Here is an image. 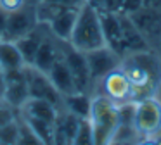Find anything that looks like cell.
Returning a JSON list of instances; mask_svg holds the SVG:
<instances>
[{"mask_svg":"<svg viewBox=\"0 0 161 145\" xmlns=\"http://www.w3.org/2000/svg\"><path fill=\"white\" fill-rule=\"evenodd\" d=\"M142 7V0H123V12L132 14Z\"/></svg>","mask_w":161,"mask_h":145,"instance_id":"cell-26","label":"cell"},{"mask_svg":"<svg viewBox=\"0 0 161 145\" xmlns=\"http://www.w3.org/2000/svg\"><path fill=\"white\" fill-rule=\"evenodd\" d=\"M0 40H2V38H0Z\"/></svg>","mask_w":161,"mask_h":145,"instance_id":"cell-32","label":"cell"},{"mask_svg":"<svg viewBox=\"0 0 161 145\" xmlns=\"http://www.w3.org/2000/svg\"><path fill=\"white\" fill-rule=\"evenodd\" d=\"M16 117H18V110L14 107H11L9 104H5L4 100H0V126L11 123Z\"/></svg>","mask_w":161,"mask_h":145,"instance_id":"cell-23","label":"cell"},{"mask_svg":"<svg viewBox=\"0 0 161 145\" xmlns=\"http://www.w3.org/2000/svg\"><path fill=\"white\" fill-rule=\"evenodd\" d=\"M4 92H5V71L0 67V100L4 99Z\"/></svg>","mask_w":161,"mask_h":145,"instance_id":"cell-29","label":"cell"},{"mask_svg":"<svg viewBox=\"0 0 161 145\" xmlns=\"http://www.w3.org/2000/svg\"><path fill=\"white\" fill-rule=\"evenodd\" d=\"M73 143H94V130H92L88 117L80 119L76 133H75V138H73Z\"/></svg>","mask_w":161,"mask_h":145,"instance_id":"cell-22","label":"cell"},{"mask_svg":"<svg viewBox=\"0 0 161 145\" xmlns=\"http://www.w3.org/2000/svg\"><path fill=\"white\" fill-rule=\"evenodd\" d=\"M38 23L40 21H38V14H36V3H33L28 0L23 7L9 12L4 40L16 41L18 38H21L23 35H26L28 31H31L33 28H36Z\"/></svg>","mask_w":161,"mask_h":145,"instance_id":"cell-7","label":"cell"},{"mask_svg":"<svg viewBox=\"0 0 161 145\" xmlns=\"http://www.w3.org/2000/svg\"><path fill=\"white\" fill-rule=\"evenodd\" d=\"M156 97L161 100V83H159V88H158V92H156Z\"/></svg>","mask_w":161,"mask_h":145,"instance_id":"cell-30","label":"cell"},{"mask_svg":"<svg viewBox=\"0 0 161 145\" xmlns=\"http://www.w3.org/2000/svg\"><path fill=\"white\" fill-rule=\"evenodd\" d=\"M40 2H49L54 5H61V7H75V9H80L87 3V0H40Z\"/></svg>","mask_w":161,"mask_h":145,"instance_id":"cell-24","label":"cell"},{"mask_svg":"<svg viewBox=\"0 0 161 145\" xmlns=\"http://www.w3.org/2000/svg\"><path fill=\"white\" fill-rule=\"evenodd\" d=\"M99 16H101L106 45L111 47L116 54L121 55V12L116 14L99 9Z\"/></svg>","mask_w":161,"mask_h":145,"instance_id":"cell-14","label":"cell"},{"mask_svg":"<svg viewBox=\"0 0 161 145\" xmlns=\"http://www.w3.org/2000/svg\"><path fill=\"white\" fill-rule=\"evenodd\" d=\"M119 67L132 83L135 100L156 95L161 83V55L158 50H140L123 55Z\"/></svg>","mask_w":161,"mask_h":145,"instance_id":"cell-1","label":"cell"},{"mask_svg":"<svg viewBox=\"0 0 161 145\" xmlns=\"http://www.w3.org/2000/svg\"><path fill=\"white\" fill-rule=\"evenodd\" d=\"M83 54H85V59H87L92 86H95L108 72L119 67V64H121V55L116 54L108 45L94 48V50H88V52H83Z\"/></svg>","mask_w":161,"mask_h":145,"instance_id":"cell-6","label":"cell"},{"mask_svg":"<svg viewBox=\"0 0 161 145\" xmlns=\"http://www.w3.org/2000/svg\"><path fill=\"white\" fill-rule=\"evenodd\" d=\"M95 86L101 88V92H99L101 95L108 97L111 102L118 104V105L125 102H135L133 86L121 67H116L111 72H108Z\"/></svg>","mask_w":161,"mask_h":145,"instance_id":"cell-5","label":"cell"},{"mask_svg":"<svg viewBox=\"0 0 161 145\" xmlns=\"http://www.w3.org/2000/svg\"><path fill=\"white\" fill-rule=\"evenodd\" d=\"M156 142H161V133H159V137H158V140Z\"/></svg>","mask_w":161,"mask_h":145,"instance_id":"cell-31","label":"cell"},{"mask_svg":"<svg viewBox=\"0 0 161 145\" xmlns=\"http://www.w3.org/2000/svg\"><path fill=\"white\" fill-rule=\"evenodd\" d=\"M140 50H153V48L140 35L128 14L121 12V57Z\"/></svg>","mask_w":161,"mask_h":145,"instance_id":"cell-12","label":"cell"},{"mask_svg":"<svg viewBox=\"0 0 161 145\" xmlns=\"http://www.w3.org/2000/svg\"><path fill=\"white\" fill-rule=\"evenodd\" d=\"M68 112L75 114L76 117H88L90 116V109H92V95L88 92H81L76 90L73 93L63 95V107Z\"/></svg>","mask_w":161,"mask_h":145,"instance_id":"cell-18","label":"cell"},{"mask_svg":"<svg viewBox=\"0 0 161 145\" xmlns=\"http://www.w3.org/2000/svg\"><path fill=\"white\" fill-rule=\"evenodd\" d=\"M26 66L21 52H19L16 41L12 40H0V67L7 71H18Z\"/></svg>","mask_w":161,"mask_h":145,"instance_id":"cell-19","label":"cell"},{"mask_svg":"<svg viewBox=\"0 0 161 145\" xmlns=\"http://www.w3.org/2000/svg\"><path fill=\"white\" fill-rule=\"evenodd\" d=\"M19 117H21L23 123L33 131V135L36 137V140H38L40 143H54V123L35 119V117H25V116H19Z\"/></svg>","mask_w":161,"mask_h":145,"instance_id":"cell-20","label":"cell"},{"mask_svg":"<svg viewBox=\"0 0 161 145\" xmlns=\"http://www.w3.org/2000/svg\"><path fill=\"white\" fill-rule=\"evenodd\" d=\"M19 130H21L19 117L12 119L11 123L4 124V126H0V143L2 145L19 143Z\"/></svg>","mask_w":161,"mask_h":145,"instance_id":"cell-21","label":"cell"},{"mask_svg":"<svg viewBox=\"0 0 161 145\" xmlns=\"http://www.w3.org/2000/svg\"><path fill=\"white\" fill-rule=\"evenodd\" d=\"M47 76L50 78V81L54 83V86L57 88V92H59L61 95H68V93H73V92H76V90H80L76 85V81H75V78H73V74H71L69 67H68L66 62H64L63 55H61L56 61V64L49 69Z\"/></svg>","mask_w":161,"mask_h":145,"instance_id":"cell-16","label":"cell"},{"mask_svg":"<svg viewBox=\"0 0 161 145\" xmlns=\"http://www.w3.org/2000/svg\"><path fill=\"white\" fill-rule=\"evenodd\" d=\"M80 119L81 117H76L66 109H59L54 123V143H73Z\"/></svg>","mask_w":161,"mask_h":145,"instance_id":"cell-17","label":"cell"},{"mask_svg":"<svg viewBox=\"0 0 161 145\" xmlns=\"http://www.w3.org/2000/svg\"><path fill=\"white\" fill-rule=\"evenodd\" d=\"M61 45H63V41L54 38L49 31V35H47V36L43 38V41L40 43L31 66L36 67L38 71H42V72H49V69L52 67V66L56 64V61L61 57Z\"/></svg>","mask_w":161,"mask_h":145,"instance_id":"cell-13","label":"cell"},{"mask_svg":"<svg viewBox=\"0 0 161 145\" xmlns=\"http://www.w3.org/2000/svg\"><path fill=\"white\" fill-rule=\"evenodd\" d=\"M49 35V28L43 23H38V26L33 28L31 31H28L26 35H23L21 38L16 40V45H18L19 52H21L23 59H25L26 66H31L33 59L36 55V50H38L40 43L43 41V38Z\"/></svg>","mask_w":161,"mask_h":145,"instance_id":"cell-15","label":"cell"},{"mask_svg":"<svg viewBox=\"0 0 161 145\" xmlns=\"http://www.w3.org/2000/svg\"><path fill=\"white\" fill-rule=\"evenodd\" d=\"M128 16L140 31V35L146 38L149 47L153 50H158L161 47V10L140 7Z\"/></svg>","mask_w":161,"mask_h":145,"instance_id":"cell-8","label":"cell"},{"mask_svg":"<svg viewBox=\"0 0 161 145\" xmlns=\"http://www.w3.org/2000/svg\"><path fill=\"white\" fill-rule=\"evenodd\" d=\"M7 16H9V12H5V10L0 7V38H4V35H5V28H7Z\"/></svg>","mask_w":161,"mask_h":145,"instance_id":"cell-27","label":"cell"},{"mask_svg":"<svg viewBox=\"0 0 161 145\" xmlns=\"http://www.w3.org/2000/svg\"><path fill=\"white\" fill-rule=\"evenodd\" d=\"M133 128L140 142H156L161 133V100L156 95L135 100Z\"/></svg>","mask_w":161,"mask_h":145,"instance_id":"cell-4","label":"cell"},{"mask_svg":"<svg viewBox=\"0 0 161 145\" xmlns=\"http://www.w3.org/2000/svg\"><path fill=\"white\" fill-rule=\"evenodd\" d=\"M142 7H147V9H158V10H161V0H142Z\"/></svg>","mask_w":161,"mask_h":145,"instance_id":"cell-28","label":"cell"},{"mask_svg":"<svg viewBox=\"0 0 161 145\" xmlns=\"http://www.w3.org/2000/svg\"><path fill=\"white\" fill-rule=\"evenodd\" d=\"M68 43L80 52H88L106 45L97 7H94L92 3L87 2L80 9Z\"/></svg>","mask_w":161,"mask_h":145,"instance_id":"cell-2","label":"cell"},{"mask_svg":"<svg viewBox=\"0 0 161 145\" xmlns=\"http://www.w3.org/2000/svg\"><path fill=\"white\" fill-rule=\"evenodd\" d=\"M25 67L18 69V71H7L5 72V92H4V99L2 100H4L5 104H9L11 107H14L16 110L30 99Z\"/></svg>","mask_w":161,"mask_h":145,"instance_id":"cell-11","label":"cell"},{"mask_svg":"<svg viewBox=\"0 0 161 145\" xmlns=\"http://www.w3.org/2000/svg\"><path fill=\"white\" fill-rule=\"evenodd\" d=\"M88 121L94 130V143H111L119 126L118 104L111 102L108 97L101 95V93H94Z\"/></svg>","mask_w":161,"mask_h":145,"instance_id":"cell-3","label":"cell"},{"mask_svg":"<svg viewBox=\"0 0 161 145\" xmlns=\"http://www.w3.org/2000/svg\"><path fill=\"white\" fill-rule=\"evenodd\" d=\"M28 0H0V7L5 10V12H12V10L23 7Z\"/></svg>","mask_w":161,"mask_h":145,"instance_id":"cell-25","label":"cell"},{"mask_svg":"<svg viewBox=\"0 0 161 145\" xmlns=\"http://www.w3.org/2000/svg\"><path fill=\"white\" fill-rule=\"evenodd\" d=\"M26 74V85H28V93L31 99H43L49 102L56 104L57 107H63V95L57 92L54 83L47 76V72L38 71L33 66H26L25 67Z\"/></svg>","mask_w":161,"mask_h":145,"instance_id":"cell-9","label":"cell"},{"mask_svg":"<svg viewBox=\"0 0 161 145\" xmlns=\"http://www.w3.org/2000/svg\"><path fill=\"white\" fill-rule=\"evenodd\" d=\"M61 55H63L66 66L69 67L78 88L81 92H88L92 88V79H90V74H88V66H87L85 54L76 50L75 47H71L68 41H63V45H61Z\"/></svg>","mask_w":161,"mask_h":145,"instance_id":"cell-10","label":"cell"}]
</instances>
